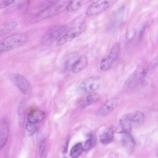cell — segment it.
Instances as JSON below:
<instances>
[{
    "mask_svg": "<svg viewBox=\"0 0 158 158\" xmlns=\"http://www.w3.org/2000/svg\"><path fill=\"white\" fill-rule=\"evenodd\" d=\"M69 2L68 0H61L50 5L33 17L31 23H35L58 14L66 8Z\"/></svg>",
    "mask_w": 158,
    "mask_h": 158,
    "instance_id": "6da1fadb",
    "label": "cell"
},
{
    "mask_svg": "<svg viewBox=\"0 0 158 158\" xmlns=\"http://www.w3.org/2000/svg\"><path fill=\"white\" fill-rule=\"evenodd\" d=\"M9 128L6 120L3 118L1 121L0 129V150L4 147L7 142Z\"/></svg>",
    "mask_w": 158,
    "mask_h": 158,
    "instance_id": "9c48e42d",
    "label": "cell"
},
{
    "mask_svg": "<svg viewBox=\"0 0 158 158\" xmlns=\"http://www.w3.org/2000/svg\"><path fill=\"white\" fill-rule=\"evenodd\" d=\"M128 133H126L122 139L123 143L126 146H133L135 143V140L132 136Z\"/></svg>",
    "mask_w": 158,
    "mask_h": 158,
    "instance_id": "ffe728a7",
    "label": "cell"
},
{
    "mask_svg": "<svg viewBox=\"0 0 158 158\" xmlns=\"http://www.w3.org/2000/svg\"><path fill=\"white\" fill-rule=\"evenodd\" d=\"M132 127H138L143 123L144 116L143 113L139 111L129 113Z\"/></svg>",
    "mask_w": 158,
    "mask_h": 158,
    "instance_id": "9a60e30c",
    "label": "cell"
},
{
    "mask_svg": "<svg viewBox=\"0 0 158 158\" xmlns=\"http://www.w3.org/2000/svg\"><path fill=\"white\" fill-rule=\"evenodd\" d=\"M147 24L146 23L144 24L141 28L139 34V41L141 42L143 40Z\"/></svg>",
    "mask_w": 158,
    "mask_h": 158,
    "instance_id": "484cf974",
    "label": "cell"
},
{
    "mask_svg": "<svg viewBox=\"0 0 158 158\" xmlns=\"http://www.w3.org/2000/svg\"><path fill=\"white\" fill-rule=\"evenodd\" d=\"M119 126L118 132L124 133H129L132 127L129 114L124 115L120 119Z\"/></svg>",
    "mask_w": 158,
    "mask_h": 158,
    "instance_id": "30bf717a",
    "label": "cell"
},
{
    "mask_svg": "<svg viewBox=\"0 0 158 158\" xmlns=\"http://www.w3.org/2000/svg\"><path fill=\"white\" fill-rule=\"evenodd\" d=\"M67 26L65 25H57L51 28L42 38L41 43L44 46L52 45L66 31Z\"/></svg>",
    "mask_w": 158,
    "mask_h": 158,
    "instance_id": "277c9868",
    "label": "cell"
},
{
    "mask_svg": "<svg viewBox=\"0 0 158 158\" xmlns=\"http://www.w3.org/2000/svg\"><path fill=\"white\" fill-rule=\"evenodd\" d=\"M35 123L27 121L26 125V133L28 135H32L35 132L36 130Z\"/></svg>",
    "mask_w": 158,
    "mask_h": 158,
    "instance_id": "7402d4cb",
    "label": "cell"
},
{
    "mask_svg": "<svg viewBox=\"0 0 158 158\" xmlns=\"http://www.w3.org/2000/svg\"><path fill=\"white\" fill-rule=\"evenodd\" d=\"M17 23L15 20H10L0 24V37L13 31L16 27Z\"/></svg>",
    "mask_w": 158,
    "mask_h": 158,
    "instance_id": "5bb4252c",
    "label": "cell"
},
{
    "mask_svg": "<svg viewBox=\"0 0 158 158\" xmlns=\"http://www.w3.org/2000/svg\"><path fill=\"white\" fill-rule=\"evenodd\" d=\"M114 133V129L112 126L106 129L100 135V143L103 145H106L110 143L113 139Z\"/></svg>",
    "mask_w": 158,
    "mask_h": 158,
    "instance_id": "4fadbf2b",
    "label": "cell"
},
{
    "mask_svg": "<svg viewBox=\"0 0 158 158\" xmlns=\"http://www.w3.org/2000/svg\"><path fill=\"white\" fill-rule=\"evenodd\" d=\"M113 62L112 60L108 56L103 59L100 64L101 69L103 71L107 70L110 67Z\"/></svg>",
    "mask_w": 158,
    "mask_h": 158,
    "instance_id": "d6986e66",
    "label": "cell"
},
{
    "mask_svg": "<svg viewBox=\"0 0 158 158\" xmlns=\"http://www.w3.org/2000/svg\"><path fill=\"white\" fill-rule=\"evenodd\" d=\"M117 0H99L92 4L86 10V14L89 15L99 14L107 10Z\"/></svg>",
    "mask_w": 158,
    "mask_h": 158,
    "instance_id": "52a82bcc",
    "label": "cell"
},
{
    "mask_svg": "<svg viewBox=\"0 0 158 158\" xmlns=\"http://www.w3.org/2000/svg\"><path fill=\"white\" fill-rule=\"evenodd\" d=\"M101 82V78L99 76L90 77L80 84L79 90L81 92L86 94L92 93L99 87Z\"/></svg>",
    "mask_w": 158,
    "mask_h": 158,
    "instance_id": "8992f818",
    "label": "cell"
},
{
    "mask_svg": "<svg viewBox=\"0 0 158 158\" xmlns=\"http://www.w3.org/2000/svg\"><path fill=\"white\" fill-rule=\"evenodd\" d=\"M96 143V139L93 135H90L89 138L87 139L83 147V150H87L94 146Z\"/></svg>",
    "mask_w": 158,
    "mask_h": 158,
    "instance_id": "44dd1931",
    "label": "cell"
},
{
    "mask_svg": "<svg viewBox=\"0 0 158 158\" xmlns=\"http://www.w3.org/2000/svg\"><path fill=\"white\" fill-rule=\"evenodd\" d=\"M45 114L44 112L38 110H32L27 115L28 121L34 123L42 121L44 118Z\"/></svg>",
    "mask_w": 158,
    "mask_h": 158,
    "instance_id": "7c38bea8",
    "label": "cell"
},
{
    "mask_svg": "<svg viewBox=\"0 0 158 158\" xmlns=\"http://www.w3.org/2000/svg\"><path fill=\"white\" fill-rule=\"evenodd\" d=\"M119 101L117 98L111 99L106 101L98 110L97 116L102 118L112 111L117 106Z\"/></svg>",
    "mask_w": 158,
    "mask_h": 158,
    "instance_id": "ba28073f",
    "label": "cell"
},
{
    "mask_svg": "<svg viewBox=\"0 0 158 158\" xmlns=\"http://www.w3.org/2000/svg\"><path fill=\"white\" fill-rule=\"evenodd\" d=\"M24 106L23 102L21 103L18 109V115L19 123L22 124L23 121Z\"/></svg>",
    "mask_w": 158,
    "mask_h": 158,
    "instance_id": "cb8c5ba5",
    "label": "cell"
},
{
    "mask_svg": "<svg viewBox=\"0 0 158 158\" xmlns=\"http://www.w3.org/2000/svg\"><path fill=\"white\" fill-rule=\"evenodd\" d=\"M91 0H71L68 4L66 9L68 12L75 11Z\"/></svg>",
    "mask_w": 158,
    "mask_h": 158,
    "instance_id": "2e32d148",
    "label": "cell"
},
{
    "mask_svg": "<svg viewBox=\"0 0 158 158\" xmlns=\"http://www.w3.org/2000/svg\"><path fill=\"white\" fill-rule=\"evenodd\" d=\"M28 35L25 33H18L6 36L0 40V54L18 47L27 42Z\"/></svg>",
    "mask_w": 158,
    "mask_h": 158,
    "instance_id": "7a4b0ae2",
    "label": "cell"
},
{
    "mask_svg": "<svg viewBox=\"0 0 158 158\" xmlns=\"http://www.w3.org/2000/svg\"><path fill=\"white\" fill-rule=\"evenodd\" d=\"M86 25L85 21L77 24L69 29L57 41L58 45H62L68 43L80 35L86 29Z\"/></svg>",
    "mask_w": 158,
    "mask_h": 158,
    "instance_id": "3957f363",
    "label": "cell"
},
{
    "mask_svg": "<svg viewBox=\"0 0 158 158\" xmlns=\"http://www.w3.org/2000/svg\"><path fill=\"white\" fill-rule=\"evenodd\" d=\"M120 48V44L118 43H116L111 48L108 56L113 61L118 57Z\"/></svg>",
    "mask_w": 158,
    "mask_h": 158,
    "instance_id": "ac0fdd59",
    "label": "cell"
},
{
    "mask_svg": "<svg viewBox=\"0 0 158 158\" xmlns=\"http://www.w3.org/2000/svg\"><path fill=\"white\" fill-rule=\"evenodd\" d=\"M83 150V146L81 143H78L74 145L70 152V155L72 158H75L79 156Z\"/></svg>",
    "mask_w": 158,
    "mask_h": 158,
    "instance_id": "e0dca14e",
    "label": "cell"
},
{
    "mask_svg": "<svg viewBox=\"0 0 158 158\" xmlns=\"http://www.w3.org/2000/svg\"><path fill=\"white\" fill-rule=\"evenodd\" d=\"M15 0H0V8H4L9 6L14 2Z\"/></svg>",
    "mask_w": 158,
    "mask_h": 158,
    "instance_id": "d4e9b609",
    "label": "cell"
},
{
    "mask_svg": "<svg viewBox=\"0 0 158 158\" xmlns=\"http://www.w3.org/2000/svg\"><path fill=\"white\" fill-rule=\"evenodd\" d=\"M87 60L84 56H81L77 58L72 64L71 66V72L77 73L82 70L86 66Z\"/></svg>",
    "mask_w": 158,
    "mask_h": 158,
    "instance_id": "8fae6325",
    "label": "cell"
},
{
    "mask_svg": "<svg viewBox=\"0 0 158 158\" xmlns=\"http://www.w3.org/2000/svg\"><path fill=\"white\" fill-rule=\"evenodd\" d=\"M8 77L11 82L24 94L29 95L31 93V85L24 77L17 73H11Z\"/></svg>",
    "mask_w": 158,
    "mask_h": 158,
    "instance_id": "5b68a950",
    "label": "cell"
},
{
    "mask_svg": "<svg viewBox=\"0 0 158 158\" xmlns=\"http://www.w3.org/2000/svg\"><path fill=\"white\" fill-rule=\"evenodd\" d=\"M100 97V95L97 93L89 94L86 98V101L87 103H93L98 100Z\"/></svg>",
    "mask_w": 158,
    "mask_h": 158,
    "instance_id": "603a6c76",
    "label": "cell"
}]
</instances>
